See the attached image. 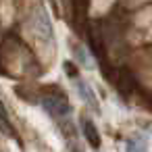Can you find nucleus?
Returning a JSON list of instances; mask_svg holds the SVG:
<instances>
[{"mask_svg":"<svg viewBox=\"0 0 152 152\" xmlns=\"http://www.w3.org/2000/svg\"><path fill=\"white\" fill-rule=\"evenodd\" d=\"M73 50H75L77 58H79V63H81V65H86V67H90V61H88V54H86V50H83L81 46H79V48H77V46H73Z\"/></svg>","mask_w":152,"mask_h":152,"instance_id":"0eeeda50","label":"nucleus"},{"mask_svg":"<svg viewBox=\"0 0 152 152\" xmlns=\"http://www.w3.org/2000/svg\"><path fill=\"white\" fill-rule=\"evenodd\" d=\"M117 88H119V92H121L123 96L133 94V90H135V79H133V75H131L127 69H123V71L119 73V77H117Z\"/></svg>","mask_w":152,"mask_h":152,"instance_id":"f03ea898","label":"nucleus"},{"mask_svg":"<svg viewBox=\"0 0 152 152\" xmlns=\"http://www.w3.org/2000/svg\"><path fill=\"white\" fill-rule=\"evenodd\" d=\"M40 104H42V108L50 115V117H54V119H67L69 115H71V106H69V102H67V98L65 96H61L58 92H46L42 98H40Z\"/></svg>","mask_w":152,"mask_h":152,"instance_id":"f257e3e1","label":"nucleus"},{"mask_svg":"<svg viewBox=\"0 0 152 152\" xmlns=\"http://www.w3.org/2000/svg\"><path fill=\"white\" fill-rule=\"evenodd\" d=\"M0 131H4V133H15V129H13V125H11V121H9V115H7V110H4V106H2V102H0Z\"/></svg>","mask_w":152,"mask_h":152,"instance_id":"423d86ee","label":"nucleus"},{"mask_svg":"<svg viewBox=\"0 0 152 152\" xmlns=\"http://www.w3.org/2000/svg\"><path fill=\"white\" fill-rule=\"evenodd\" d=\"M125 152H146V140L142 135L129 137L125 144Z\"/></svg>","mask_w":152,"mask_h":152,"instance_id":"39448f33","label":"nucleus"},{"mask_svg":"<svg viewBox=\"0 0 152 152\" xmlns=\"http://www.w3.org/2000/svg\"><path fill=\"white\" fill-rule=\"evenodd\" d=\"M81 129H83V137L88 140V144L90 146H94V148H98L100 146V133H98V129H96V125L90 121V119H81Z\"/></svg>","mask_w":152,"mask_h":152,"instance_id":"7ed1b4c3","label":"nucleus"},{"mask_svg":"<svg viewBox=\"0 0 152 152\" xmlns=\"http://www.w3.org/2000/svg\"><path fill=\"white\" fill-rule=\"evenodd\" d=\"M75 88H77V94L94 108V110H98V100H96V96H94V92L90 90V86L86 83V81H81V79H75Z\"/></svg>","mask_w":152,"mask_h":152,"instance_id":"20e7f679","label":"nucleus"},{"mask_svg":"<svg viewBox=\"0 0 152 152\" xmlns=\"http://www.w3.org/2000/svg\"><path fill=\"white\" fill-rule=\"evenodd\" d=\"M63 67H65V71H67V75H69L71 79H75V77H77V69H75V65H73V63L65 61V63H63Z\"/></svg>","mask_w":152,"mask_h":152,"instance_id":"6e6552de","label":"nucleus"}]
</instances>
